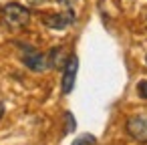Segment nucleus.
I'll return each mask as SVG.
<instances>
[{
    "instance_id": "20e7f679",
    "label": "nucleus",
    "mask_w": 147,
    "mask_h": 145,
    "mask_svg": "<svg viewBox=\"0 0 147 145\" xmlns=\"http://www.w3.org/2000/svg\"><path fill=\"white\" fill-rule=\"evenodd\" d=\"M22 63L30 69V71H45L49 67V61H47V55L30 49V47H24V53H22Z\"/></svg>"
},
{
    "instance_id": "39448f33",
    "label": "nucleus",
    "mask_w": 147,
    "mask_h": 145,
    "mask_svg": "<svg viewBox=\"0 0 147 145\" xmlns=\"http://www.w3.org/2000/svg\"><path fill=\"white\" fill-rule=\"evenodd\" d=\"M127 133L133 139H137L141 143H147V121L143 117H131L127 121Z\"/></svg>"
},
{
    "instance_id": "f8f14e48",
    "label": "nucleus",
    "mask_w": 147,
    "mask_h": 145,
    "mask_svg": "<svg viewBox=\"0 0 147 145\" xmlns=\"http://www.w3.org/2000/svg\"><path fill=\"white\" fill-rule=\"evenodd\" d=\"M145 63H147V57H145Z\"/></svg>"
},
{
    "instance_id": "6e6552de",
    "label": "nucleus",
    "mask_w": 147,
    "mask_h": 145,
    "mask_svg": "<svg viewBox=\"0 0 147 145\" xmlns=\"http://www.w3.org/2000/svg\"><path fill=\"white\" fill-rule=\"evenodd\" d=\"M137 93H139V97L147 99V81H141V83L137 85Z\"/></svg>"
},
{
    "instance_id": "1a4fd4ad",
    "label": "nucleus",
    "mask_w": 147,
    "mask_h": 145,
    "mask_svg": "<svg viewBox=\"0 0 147 145\" xmlns=\"http://www.w3.org/2000/svg\"><path fill=\"white\" fill-rule=\"evenodd\" d=\"M67 121H69V125H67V133L75 131V117H73L71 113H67Z\"/></svg>"
},
{
    "instance_id": "423d86ee",
    "label": "nucleus",
    "mask_w": 147,
    "mask_h": 145,
    "mask_svg": "<svg viewBox=\"0 0 147 145\" xmlns=\"http://www.w3.org/2000/svg\"><path fill=\"white\" fill-rule=\"evenodd\" d=\"M73 145H97V139H95V135H91V133H85V135L77 137V139L73 141Z\"/></svg>"
},
{
    "instance_id": "f257e3e1",
    "label": "nucleus",
    "mask_w": 147,
    "mask_h": 145,
    "mask_svg": "<svg viewBox=\"0 0 147 145\" xmlns=\"http://www.w3.org/2000/svg\"><path fill=\"white\" fill-rule=\"evenodd\" d=\"M0 20L10 30H20L30 22V10L18 2H10L0 10Z\"/></svg>"
},
{
    "instance_id": "7ed1b4c3",
    "label": "nucleus",
    "mask_w": 147,
    "mask_h": 145,
    "mask_svg": "<svg viewBox=\"0 0 147 145\" xmlns=\"http://www.w3.org/2000/svg\"><path fill=\"white\" fill-rule=\"evenodd\" d=\"M77 71H79V59L77 55H71L65 63V71H63V93L69 95L75 87L77 81Z\"/></svg>"
},
{
    "instance_id": "9b49d317",
    "label": "nucleus",
    "mask_w": 147,
    "mask_h": 145,
    "mask_svg": "<svg viewBox=\"0 0 147 145\" xmlns=\"http://www.w3.org/2000/svg\"><path fill=\"white\" fill-rule=\"evenodd\" d=\"M2 115H4V105L0 103V119H2Z\"/></svg>"
},
{
    "instance_id": "9d476101",
    "label": "nucleus",
    "mask_w": 147,
    "mask_h": 145,
    "mask_svg": "<svg viewBox=\"0 0 147 145\" xmlns=\"http://www.w3.org/2000/svg\"><path fill=\"white\" fill-rule=\"evenodd\" d=\"M26 2H28L30 6H40V4H45V2H49V0H26Z\"/></svg>"
},
{
    "instance_id": "f03ea898",
    "label": "nucleus",
    "mask_w": 147,
    "mask_h": 145,
    "mask_svg": "<svg viewBox=\"0 0 147 145\" xmlns=\"http://www.w3.org/2000/svg\"><path fill=\"white\" fill-rule=\"evenodd\" d=\"M75 10H61V12H53V14H45L42 16V22L49 26V28H55V30H63V28H69L73 22H75Z\"/></svg>"
},
{
    "instance_id": "0eeeda50",
    "label": "nucleus",
    "mask_w": 147,
    "mask_h": 145,
    "mask_svg": "<svg viewBox=\"0 0 147 145\" xmlns=\"http://www.w3.org/2000/svg\"><path fill=\"white\" fill-rule=\"evenodd\" d=\"M57 2L61 4V6H65V8H69V10H75V6L81 2V0H57Z\"/></svg>"
}]
</instances>
